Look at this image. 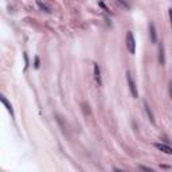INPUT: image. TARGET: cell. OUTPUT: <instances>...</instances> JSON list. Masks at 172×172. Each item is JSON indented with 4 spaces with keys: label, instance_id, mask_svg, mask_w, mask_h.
Segmentation results:
<instances>
[{
    "label": "cell",
    "instance_id": "14",
    "mask_svg": "<svg viewBox=\"0 0 172 172\" xmlns=\"http://www.w3.org/2000/svg\"><path fill=\"white\" fill-rule=\"evenodd\" d=\"M168 14H169V20H171V27H172V8L168 10Z\"/></svg>",
    "mask_w": 172,
    "mask_h": 172
},
{
    "label": "cell",
    "instance_id": "15",
    "mask_svg": "<svg viewBox=\"0 0 172 172\" xmlns=\"http://www.w3.org/2000/svg\"><path fill=\"white\" fill-rule=\"evenodd\" d=\"M169 95H171V99H172V81L169 82Z\"/></svg>",
    "mask_w": 172,
    "mask_h": 172
},
{
    "label": "cell",
    "instance_id": "5",
    "mask_svg": "<svg viewBox=\"0 0 172 172\" xmlns=\"http://www.w3.org/2000/svg\"><path fill=\"white\" fill-rule=\"evenodd\" d=\"M159 63L161 66L165 65V50H164V44L160 43L159 44Z\"/></svg>",
    "mask_w": 172,
    "mask_h": 172
},
{
    "label": "cell",
    "instance_id": "4",
    "mask_svg": "<svg viewBox=\"0 0 172 172\" xmlns=\"http://www.w3.org/2000/svg\"><path fill=\"white\" fill-rule=\"evenodd\" d=\"M94 79L98 86L102 85V79H101V69H99L98 63H94Z\"/></svg>",
    "mask_w": 172,
    "mask_h": 172
},
{
    "label": "cell",
    "instance_id": "8",
    "mask_svg": "<svg viewBox=\"0 0 172 172\" xmlns=\"http://www.w3.org/2000/svg\"><path fill=\"white\" fill-rule=\"evenodd\" d=\"M144 109H145L146 112V116H148V118H149V121L152 122V124H155V117H153V113H152V110H151L149 105L146 102H144Z\"/></svg>",
    "mask_w": 172,
    "mask_h": 172
},
{
    "label": "cell",
    "instance_id": "13",
    "mask_svg": "<svg viewBox=\"0 0 172 172\" xmlns=\"http://www.w3.org/2000/svg\"><path fill=\"white\" fill-rule=\"evenodd\" d=\"M34 66H35V69H39V57L35 58V65H34Z\"/></svg>",
    "mask_w": 172,
    "mask_h": 172
},
{
    "label": "cell",
    "instance_id": "12",
    "mask_svg": "<svg viewBox=\"0 0 172 172\" xmlns=\"http://www.w3.org/2000/svg\"><path fill=\"white\" fill-rule=\"evenodd\" d=\"M139 168H140V169H144V171H149V172H152V168H148V167H144V165H139Z\"/></svg>",
    "mask_w": 172,
    "mask_h": 172
},
{
    "label": "cell",
    "instance_id": "7",
    "mask_svg": "<svg viewBox=\"0 0 172 172\" xmlns=\"http://www.w3.org/2000/svg\"><path fill=\"white\" fill-rule=\"evenodd\" d=\"M0 99H1V102H3V105L6 106V109H7L8 112L11 113V116H12V117H14V109H12V105H11L10 102H8V101H7V98H6L4 95H0Z\"/></svg>",
    "mask_w": 172,
    "mask_h": 172
},
{
    "label": "cell",
    "instance_id": "1",
    "mask_svg": "<svg viewBox=\"0 0 172 172\" xmlns=\"http://www.w3.org/2000/svg\"><path fill=\"white\" fill-rule=\"evenodd\" d=\"M126 47H128L129 52L132 55L136 52V40L135 37H133V32H131V31L126 34Z\"/></svg>",
    "mask_w": 172,
    "mask_h": 172
},
{
    "label": "cell",
    "instance_id": "10",
    "mask_svg": "<svg viewBox=\"0 0 172 172\" xmlns=\"http://www.w3.org/2000/svg\"><path fill=\"white\" fill-rule=\"evenodd\" d=\"M117 3L120 4V6H122L125 10H129V8H131V6H129L128 3H125V0H117Z\"/></svg>",
    "mask_w": 172,
    "mask_h": 172
},
{
    "label": "cell",
    "instance_id": "11",
    "mask_svg": "<svg viewBox=\"0 0 172 172\" xmlns=\"http://www.w3.org/2000/svg\"><path fill=\"white\" fill-rule=\"evenodd\" d=\"M99 7L102 8V10H104L105 12H109V8L106 7V6H105V3H102V1H99Z\"/></svg>",
    "mask_w": 172,
    "mask_h": 172
},
{
    "label": "cell",
    "instance_id": "6",
    "mask_svg": "<svg viewBox=\"0 0 172 172\" xmlns=\"http://www.w3.org/2000/svg\"><path fill=\"white\" fill-rule=\"evenodd\" d=\"M155 146H156V148H157L159 151L164 152V153H167V155H172V148H171V146H168L167 144L157 143V144H155Z\"/></svg>",
    "mask_w": 172,
    "mask_h": 172
},
{
    "label": "cell",
    "instance_id": "2",
    "mask_svg": "<svg viewBox=\"0 0 172 172\" xmlns=\"http://www.w3.org/2000/svg\"><path fill=\"white\" fill-rule=\"evenodd\" d=\"M126 81H128V85H129V89H131V93H132V95L135 97V98H137L139 97V93H137V88H136V84L135 81H133L132 75H131V73H126Z\"/></svg>",
    "mask_w": 172,
    "mask_h": 172
},
{
    "label": "cell",
    "instance_id": "3",
    "mask_svg": "<svg viewBox=\"0 0 172 172\" xmlns=\"http://www.w3.org/2000/svg\"><path fill=\"white\" fill-rule=\"evenodd\" d=\"M148 30H149V38L152 43H156L157 42V34H156V27H155V23L151 22L149 26H148Z\"/></svg>",
    "mask_w": 172,
    "mask_h": 172
},
{
    "label": "cell",
    "instance_id": "9",
    "mask_svg": "<svg viewBox=\"0 0 172 172\" xmlns=\"http://www.w3.org/2000/svg\"><path fill=\"white\" fill-rule=\"evenodd\" d=\"M37 4H38V7H39L43 12H46V14H48V12H50V8H48L47 6H46V4H43V3H42L40 0H37Z\"/></svg>",
    "mask_w": 172,
    "mask_h": 172
}]
</instances>
